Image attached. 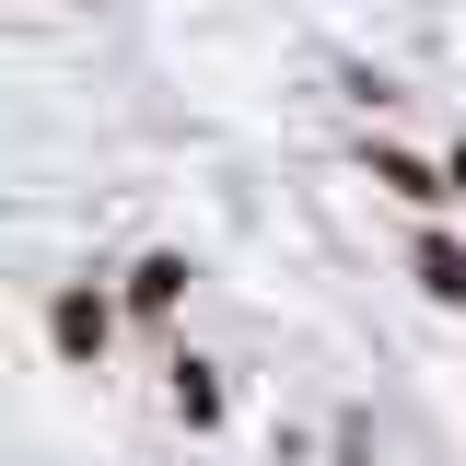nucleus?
I'll list each match as a JSON object with an SVG mask.
<instances>
[{
    "label": "nucleus",
    "mask_w": 466,
    "mask_h": 466,
    "mask_svg": "<svg viewBox=\"0 0 466 466\" xmlns=\"http://www.w3.org/2000/svg\"><path fill=\"white\" fill-rule=\"evenodd\" d=\"M47 339H58V361H106V339H116V303H106L94 280L47 291Z\"/></svg>",
    "instance_id": "1"
},
{
    "label": "nucleus",
    "mask_w": 466,
    "mask_h": 466,
    "mask_svg": "<svg viewBox=\"0 0 466 466\" xmlns=\"http://www.w3.org/2000/svg\"><path fill=\"white\" fill-rule=\"evenodd\" d=\"M164 408L187 431H222V361H198V350H175L164 361Z\"/></svg>",
    "instance_id": "2"
},
{
    "label": "nucleus",
    "mask_w": 466,
    "mask_h": 466,
    "mask_svg": "<svg viewBox=\"0 0 466 466\" xmlns=\"http://www.w3.org/2000/svg\"><path fill=\"white\" fill-rule=\"evenodd\" d=\"M361 164H373V187H397L408 210H443V198H455V175H443V164H420V152H408V140H373V152H361Z\"/></svg>",
    "instance_id": "3"
},
{
    "label": "nucleus",
    "mask_w": 466,
    "mask_h": 466,
    "mask_svg": "<svg viewBox=\"0 0 466 466\" xmlns=\"http://www.w3.org/2000/svg\"><path fill=\"white\" fill-rule=\"evenodd\" d=\"M408 280L431 291V303H466V233L420 222V233H408Z\"/></svg>",
    "instance_id": "4"
},
{
    "label": "nucleus",
    "mask_w": 466,
    "mask_h": 466,
    "mask_svg": "<svg viewBox=\"0 0 466 466\" xmlns=\"http://www.w3.org/2000/svg\"><path fill=\"white\" fill-rule=\"evenodd\" d=\"M116 303H128V315H175V303H187V257H175V245H152V257L116 280Z\"/></svg>",
    "instance_id": "5"
},
{
    "label": "nucleus",
    "mask_w": 466,
    "mask_h": 466,
    "mask_svg": "<svg viewBox=\"0 0 466 466\" xmlns=\"http://www.w3.org/2000/svg\"><path fill=\"white\" fill-rule=\"evenodd\" d=\"M443 175H455V198H466V140H455V152H443Z\"/></svg>",
    "instance_id": "6"
}]
</instances>
